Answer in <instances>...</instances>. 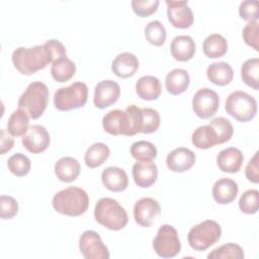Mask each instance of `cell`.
<instances>
[{
    "label": "cell",
    "mask_w": 259,
    "mask_h": 259,
    "mask_svg": "<svg viewBox=\"0 0 259 259\" xmlns=\"http://www.w3.org/2000/svg\"><path fill=\"white\" fill-rule=\"evenodd\" d=\"M65 56H67L65 46L58 39H49L40 46L15 49L11 59L14 67L21 74L31 75Z\"/></svg>",
    "instance_id": "obj_1"
},
{
    "label": "cell",
    "mask_w": 259,
    "mask_h": 259,
    "mask_svg": "<svg viewBox=\"0 0 259 259\" xmlns=\"http://www.w3.org/2000/svg\"><path fill=\"white\" fill-rule=\"evenodd\" d=\"M104 131L110 135L135 136L139 132V107L132 104L125 110L112 109L102 118Z\"/></svg>",
    "instance_id": "obj_2"
},
{
    "label": "cell",
    "mask_w": 259,
    "mask_h": 259,
    "mask_svg": "<svg viewBox=\"0 0 259 259\" xmlns=\"http://www.w3.org/2000/svg\"><path fill=\"white\" fill-rule=\"evenodd\" d=\"M52 203L56 211L69 217H78L87 210L89 196L84 189L70 186L57 192Z\"/></svg>",
    "instance_id": "obj_3"
},
{
    "label": "cell",
    "mask_w": 259,
    "mask_h": 259,
    "mask_svg": "<svg viewBox=\"0 0 259 259\" xmlns=\"http://www.w3.org/2000/svg\"><path fill=\"white\" fill-rule=\"evenodd\" d=\"M95 220L111 231H119L123 229L128 221L126 210L110 197L100 198L94 208Z\"/></svg>",
    "instance_id": "obj_4"
},
{
    "label": "cell",
    "mask_w": 259,
    "mask_h": 259,
    "mask_svg": "<svg viewBox=\"0 0 259 259\" xmlns=\"http://www.w3.org/2000/svg\"><path fill=\"white\" fill-rule=\"evenodd\" d=\"M48 86L40 82H31L18 99V108L27 112L30 118L37 119L45 112L49 101Z\"/></svg>",
    "instance_id": "obj_5"
},
{
    "label": "cell",
    "mask_w": 259,
    "mask_h": 259,
    "mask_svg": "<svg viewBox=\"0 0 259 259\" xmlns=\"http://www.w3.org/2000/svg\"><path fill=\"white\" fill-rule=\"evenodd\" d=\"M88 98V87L84 82H74L68 87L59 88L54 94L55 107L69 111L85 105Z\"/></svg>",
    "instance_id": "obj_6"
},
{
    "label": "cell",
    "mask_w": 259,
    "mask_h": 259,
    "mask_svg": "<svg viewBox=\"0 0 259 259\" xmlns=\"http://www.w3.org/2000/svg\"><path fill=\"white\" fill-rule=\"evenodd\" d=\"M225 108L236 120L247 122L255 117L257 113V102L247 92L237 90L228 96Z\"/></svg>",
    "instance_id": "obj_7"
},
{
    "label": "cell",
    "mask_w": 259,
    "mask_h": 259,
    "mask_svg": "<svg viewBox=\"0 0 259 259\" xmlns=\"http://www.w3.org/2000/svg\"><path fill=\"white\" fill-rule=\"evenodd\" d=\"M222 235L221 226L212 220H206L192 227L187 235L189 246L196 251H204L215 244Z\"/></svg>",
    "instance_id": "obj_8"
},
{
    "label": "cell",
    "mask_w": 259,
    "mask_h": 259,
    "mask_svg": "<svg viewBox=\"0 0 259 259\" xmlns=\"http://www.w3.org/2000/svg\"><path fill=\"white\" fill-rule=\"evenodd\" d=\"M153 247L162 258H172L178 255L181 250V243L176 229L171 225L161 226L153 241Z\"/></svg>",
    "instance_id": "obj_9"
},
{
    "label": "cell",
    "mask_w": 259,
    "mask_h": 259,
    "mask_svg": "<svg viewBox=\"0 0 259 259\" xmlns=\"http://www.w3.org/2000/svg\"><path fill=\"white\" fill-rule=\"evenodd\" d=\"M220 105V98L215 91L209 88L198 89L192 98V109L194 113L203 119L213 116Z\"/></svg>",
    "instance_id": "obj_10"
},
{
    "label": "cell",
    "mask_w": 259,
    "mask_h": 259,
    "mask_svg": "<svg viewBox=\"0 0 259 259\" xmlns=\"http://www.w3.org/2000/svg\"><path fill=\"white\" fill-rule=\"evenodd\" d=\"M79 249L86 259H108L109 252L95 231H85L79 239Z\"/></svg>",
    "instance_id": "obj_11"
},
{
    "label": "cell",
    "mask_w": 259,
    "mask_h": 259,
    "mask_svg": "<svg viewBox=\"0 0 259 259\" xmlns=\"http://www.w3.org/2000/svg\"><path fill=\"white\" fill-rule=\"evenodd\" d=\"M167 16L170 23L177 28H188L193 23V13L187 1L166 0Z\"/></svg>",
    "instance_id": "obj_12"
},
{
    "label": "cell",
    "mask_w": 259,
    "mask_h": 259,
    "mask_svg": "<svg viewBox=\"0 0 259 259\" xmlns=\"http://www.w3.org/2000/svg\"><path fill=\"white\" fill-rule=\"evenodd\" d=\"M23 147L32 154H38L47 150L50 145V135L45 126L33 124L28 127L27 132L22 136Z\"/></svg>",
    "instance_id": "obj_13"
},
{
    "label": "cell",
    "mask_w": 259,
    "mask_h": 259,
    "mask_svg": "<svg viewBox=\"0 0 259 259\" xmlns=\"http://www.w3.org/2000/svg\"><path fill=\"white\" fill-rule=\"evenodd\" d=\"M160 212L161 208L159 202L151 197H143L134 205L135 221L142 227H151Z\"/></svg>",
    "instance_id": "obj_14"
},
{
    "label": "cell",
    "mask_w": 259,
    "mask_h": 259,
    "mask_svg": "<svg viewBox=\"0 0 259 259\" xmlns=\"http://www.w3.org/2000/svg\"><path fill=\"white\" fill-rule=\"evenodd\" d=\"M119 95L120 87L115 81L103 80L95 86L93 103L97 108L103 109L115 103Z\"/></svg>",
    "instance_id": "obj_15"
},
{
    "label": "cell",
    "mask_w": 259,
    "mask_h": 259,
    "mask_svg": "<svg viewBox=\"0 0 259 259\" xmlns=\"http://www.w3.org/2000/svg\"><path fill=\"white\" fill-rule=\"evenodd\" d=\"M196 156L188 148L179 147L172 150L166 158L167 167L173 172H184L189 170L195 163Z\"/></svg>",
    "instance_id": "obj_16"
},
{
    "label": "cell",
    "mask_w": 259,
    "mask_h": 259,
    "mask_svg": "<svg viewBox=\"0 0 259 259\" xmlns=\"http://www.w3.org/2000/svg\"><path fill=\"white\" fill-rule=\"evenodd\" d=\"M244 156L242 152L235 147H229L222 150L217 156V164L222 172L237 173L243 164Z\"/></svg>",
    "instance_id": "obj_17"
},
{
    "label": "cell",
    "mask_w": 259,
    "mask_h": 259,
    "mask_svg": "<svg viewBox=\"0 0 259 259\" xmlns=\"http://www.w3.org/2000/svg\"><path fill=\"white\" fill-rule=\"evenodd\" d=\"M101 181L105 188L113 192H120L126 189L128 178L125 171L119 167H107L101 173Z\"/></svg>",
    "instance_id": "obj_18"
},
{
    "label": "cell",
    "mask_w": 259,
    "mask_h": 259,
    "mask_svg": "<svg viewBox=\"0 0 259 259\" xmlns=\"http://www.w3.org/2000/svg\"><path fill=\"white\" fill-rule=\"evenodd\" d=\"M158 176V168L152 162H137L133 166V178L135 183L142 187L148 188L152 186Z\"/></svg>",
    "instance_id": "obj_19"
},
{
    "label": "cell",
    "mask_w": 259,
    "mask_h": 259,
    "mask_svg": "<svg viewBox=\"0 0 259 259\" xmlns=\"http://www.w3.org/2000/svg\"><path fill=\"white\" fill-rule=\"evenodd\" d=\"M170 51L172 57L180 62H186L193 58L196 46L193 38L190 35H177L170 45Z\"/></svg>",
    "instance_id": "obj_20"
},
{
    "label": "cell",
    "mask_w": 259,
    "mask_h": 259,
    "mask_svg": "<svg viewBox=\"0 0 259 259\" xmlns=\"http://www.w3.org/2000/svg\"><path fill=\"white\" fill-rule=\"evenodd\" d=\"M239 191L238 184L230 178H221L212 186V197L220 204H228L235 200Z\"/></svg>",
    "instance_id": "obj_21"
},
{
    "label": "cell",
    "mask_w": 259,
    "mask_h": 259,
    "mask_svg": "<svg viewBox=\"0 0 259 259\" xmlns=\"http://www.w3.org/2000/svg\"><path fill=\"white\" fill-rule=\"evenodd\" d=\"M139 69L138 58L128 52L121 53L115 57L111 64L112 72L119 78H128L136 74Z\"/></svg>",
    "instance_id": "obj_22"
},
{
    "label": "cell",
    "mask_w": 259,
    "mask_h": 259,
    "mask_svg": "<svg viewBox=\"0 0 259 259\" xmlns=\"http://www.w3.org/2000/svg\"><path fill=\"white\" fill-rule=\"evenodd\" d=\"M162 91L161 83L155 76H142L136 83V92L144 100H156Z\"/></svg>",
    "instance_id": "obj_23"
},
{
    "label": "cell",
    "mask_w": 259,
    "mask_h": 259,
    "mask_svg": "<svg viewBox=\"0 0 259 259\" xmlns=\"http://www.w3.org/2000/svg\"><path fill=\"white\" fill-rule=\"evenodd\" d=\"M80 164L73 157H63L55 164V173L59 180L63 182H72L80 174Z\"/></svg>",
    "instance_id": "obj_24"
},
{
    "label": "cell",
    "mask_w": 259,
    "mask_h": 259,
    "mask_svg": "<svg viewBox=\"0 0 259 259\" xmlns=\"http://www.w3.org/2000/svg\"><path fill=\"white\" fill-rule=\"evenodd\" d=\"M190 83V78L186 70L176 68L170 71L165 79V87L172 95H179L186 91Z\"/></svg>",
    "instance_id": "obj_25"
},
{
    "label": "cell",
    "mask_w": 259,
    "mask_h": 259,
    "mask_svg": "<svg viewBox=\"0 0 259 259\" xmlns=\"http://www.w3.org/2000/svg\"><path fill=\"white\" fill-rule=\"evenodd\" d=\"M208 80L218 86H226L231 83L234 77L233 68L226 62H214L206 69Z\"/></svg>",
    "instance_id": "obj_26"
},
{
    "label": "cell",
    "mask_w": 259,
    "mask_h": 259,
    "mask_svg": "<svg viewBox=\"0 0 259 259\" xmlns=\"http://www.w3.org/2000/svg\"><path fill=\"white\" fill-rule=\"evenodd\" d=\"M76 72L75 63L67 56L55 60L51 66V74L54 80L63 83L69 81Z\"/></svg>",
    "instance_id": "obj_27"
},
{
    "label": "cell",
    "mask_w": 259,
    "mask_h": 259,
    "mask_svg": "<svg viewBox=\"0 0 259 259\" xmlns=\"http://www.w3.org/2000/svg\"><path fill=\"white\" fill-rule=\"evenodd\" d=\"M203 53L210 59L223 57L228 51L226 38L219 33H211L205 37L202 45Z\"/></svg>",
    "instance_id": "obj_28"
},
{
    "label": "cell",
    "mask_w": 259,
    "mask_h": 259,
    "mask_svg": "<svg viewBox=\"0 0 259 259\" xmlns=\"http://www.w3.org/2000/svg\"><path fill=\"white\" fill-rule=\"evenodd\" d=\"M29 125V115L21 108L14 110L7 121V131L13 137L23 136Z\"/></svg>",
    "instance_id": "obj_29"
},
{
    "label": "cell",
    "mask_w": 259,
    "mask_h": 259,
    "mask_svg": "<svg viewBox=\"0 0 259 259\" xmlns=\"http://www.w3.org/2000/svg\"><path fill=\"white\" fill-rule=\"evenodd\" d=\"M110 150L104 143H95L91 145L84 156L85 164L89 168H97L101 166L109 157Z\"/></svg>",
    "instance_id": "obj_30"
},
{
    "label": "cell",
    "mask_w": 259,
    "mask_h": 259,
    "mask_svg": "<svg viewBox=\"0 0 259 259\" xmlns=\"http://www.w3.org/2000/svg\"><path fill=\"white\" fill-rule=\"evenodd\" d=\"M191 142L198 149H209L219 145L217 134L209 124L198 126L192 134Z\"/></svg>",
    "instance_id": "obj_31"
},
{
    "label": "cell",
    "mask_w": 259,
    "mask_h": 259,
    "mask_svg": "<svg viewBox=\"0 0 259 259\" xmlns=\"http://www.w3.org/2000/svg\"><path fill=\"white\" fill-rule=\"evenodd\" d=\"M241 77L244 83L254 90L259 88V59L251 58L245 61L241 67Z\"/></svg>",
    "instance_id": "obj_32"
},
{
    "label": "cell",
    "mask_w": 259,
    "mask_h": 259,
    "mask_svg": "<svg viewBox=\"0 0 259 259\" xmlns=\"http://www.w3.org/2000/svg\"><path fill=\"white\" fill-rule=\"evenodd\" d=\"M131 154L138 162H152L157 157V148L149 141H138L131 146Z\"/></svg>",
    "instance_id": "obj_33"
},
{
    "label": "cell",
    "mask_w": 259,
    "mask_h": 259,
    "mask_svg": "<svg viewBox=\"0 0 259 259\" xmlns=\"http://www.w3.org/2000/svg\"><path fill=\"white\" fill-rule=\"evenodd\" d=\"M208 259H243L244 251L238 244L235 243H227L222 245L221 247L212 250L208 255Z\"/></svg>",
    "instance_id": "obj_34"
},
{
    "label": "cell",
    "mask_w": 259,
    "mask_h": 259,
    "mask_svg": "<svg viewBox=\"0 0 259 259\" xmlns=\"http://www.w3.org/2000/svg\"><path fill=\"white\" fill-rule=\"evenodd\" d=\"M141 133L152 134L155 133L160 126L159 112L150 107L141 108Z\"/></svg>",
    "instance_id": "obj_35"
},
{
    "label": "cell",
    "mask_w": 259,
    "mask_h": 259,
    "mask_svg": "<svg viewBox=\"0 0 259 259\" xmlns=\"http://www.w3.org/2000/svg\"><path fill=\"white\" fill-rule=\"evenodd\" d=\"M208 124L215 132L219 145L229 142L231 140V138L233 137L234 128H233L231 121L228 118L219 116V117H215L212 120H210Z\"/></svg>",
    "instance_id": "obj_36"
},
{
    "label": "cell",
    "mask_w": 259,
    "mask_h": 259,
    "mask_svg": "<svg viewBox=\"0 0 259 259\" xmlns=\"http://www.w3.org/2000/svg\"><path fill=\"white\" fill-rule=\"evenodd\" d=\"M7 167L13 175L21 177L28 174L31 167V163L29 158L26 157L24 154L16 153L8 159Z\"/></svg>",
    "instance_id": "obj_37"
},
{
    "label": "cell",
    "mask_w": 259,
    "mask_h": 259,
    "mask_svg": "<svg viewBox=\"0 0 259 259\" xmlns=\"http://www.w3.org/2000/svg\"><path fill=\"white\" fill-rule=\"evenodd\" d=\"M145 36L150 44L160 47L166 40V29L159 20H152L145 27Z\"/></svg>",
    "instance_id": "obj_38"
},
{
    "label": "cell",
    "mask_w": 259,
    "mask_h": 259,
    "mask_svg": "<svg viewBox=\"0 0 259 259\" xmlns=\"http://www.w3.org/2000/svg\"><path fill=\"white\" fill-rule=\"evenodd\" d=\"M240 209L247 214H254L259 207V192L256 189H248L242 193L239 199Z\"/></svg>",
    "instance_id": "obj_39"
},
{
    "label": "cell",
    "mask_w": 259,
    "mask_h": 259,
    "mask_svg": "<svg viewBox=\"0 0 259 259\" xmlns=\"http://www.w3.org/2000/svg\"><path fill=\"white\" fill-rule=\"evenodd\" d=\"M159 0H133L132 8L134 12L141 16L147 17L157 11Z\"/></svg>",
    "instance_id": "obj_40"
},
{
    "label": "cell",
    "mask_w": 259,
    "mask_h": 259,
    "mask_svg": "<svg viewBox=\"0 0 259 259\" xmlns=\"http://www.w3.org/2000/svg\"><path fill=\"white\" fill-rule=\"evenodd\" d=\"M18 211L17 200L9 195L0 196V217L3 220L12 219Z\"/></svg>",
    "instance_id": "obj_41"
},
{
    "label": "cell",
    "mask_w": 259,
    "mask_h": 259,
    "mask_svg": "<svg viewBox=\"0 0 259 259\" xmlns=\"http://www.w3.org/2000/svg\"><path fill=\"white\" fill-rule=\"evenodd\" d=\"M258 24H259L258 20H251L246 24V26L243 29V38L245 42L248 46L252 47L256 52L259 51V47H258L259 25Z\"/></svg>",
    "instance_id": "obj_42"
},
{
    "label": "cell",
    "mask_w": 259,
    "mask_h": 259,
    "mask_svg": "<svg viewBox=\"0 0 259 259\" xmlns=\"http://www.w3.org/2000/svg\"><path fill=\"white\" fill-rule=\"evenodd\" d=\"M240 17L244 20H257L259 17L258 13V1L246 0L241 2L239 6Z\"/></svg>",
    "instance_id": "obj_43"
},
{
    "label": "cell",
    "mask_w": 259,
    "mask_h": 259,
    "mask_svg": "<svg viewBox=\"0 0 259 259\" xmlns=\"http://www.w3.org/2000/svg\"><path fill=\"white\" fill-rule=\"evenodd\" d=\"M258 152L254 154V156L249 160L245 168V175L246 178L253 183L259 182V159H258Z\"/></svg>",
    "instance_id": "obj_44"
},
{
    "label": "cell",
    "mask_w": 259,
    "mask_h": 259,
    "mask_svg": "<svg viewBox=\"0 0 259 259\" xmlns=\"http://www.w3.org/2000/svg\"><path fill=\"white\" fill-rule=\"evenodd\" d=\"M0 154L4 155L6 152L10 151L14 146V140L8 135V131L1 130V137H0Z\"/></svg>",
    "instance_id": "obj_45"
}]
</instances>
